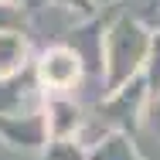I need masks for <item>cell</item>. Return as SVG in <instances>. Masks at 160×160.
Here are the masks:
<instances>
[{
  "mask_svg": "<svg viewBox=\"0 0 160 160\" xmlns=\"http://www.w3.org/2000/svg\"><path fill=\"white\" fill-rule=\"evenodd\" d=\"M89 160H147V157L140 153L133 133H119V129H112V133H106L99 143L89 147Z\"/></svg>",
  "mask_w": 160,
  "mask_h": 160,
  "instance_id": "obj_7",
  "label": "cell"
},
{
  "mask_svg": "<svg viewBox=\"0 0 160 160\" xmlns=\"http://www.w3.org/2000/svg\"><path fill=\"white\" fill-rule=\"evenodd\" d=\"M0 143L17 153H44L51 143L44 109H10L0 112Z\"/></svg>",
  "mask_w": 160,
  "mask_h": 160,
  "instance_id": "obj_4",
  "label": "cell"
},
{
  "mask_svg": "<svg viewBox=\"0 0 160 160\" xmlns=\"http://www.w3.org/2000/svg\"><path fill=\"white\" fill-rule=\"evenodd\" d=\"M34 72H38V85L44 89V96H68L82 82L85 62L78 58L72 44H51L38 55Z\"/></svg>",
  "mask_w": 160,
  "mask_h": 160,
  "instance_id": "obj_3",
  "label": "cell"
},
{
  "mask_svg": "<svg viewBox=\"0 0 160 160\" xmlns=\"http://www.w3.org/2000/svg\"><path fill=\"white\" fill-rule=\"evenodd\" d=\"M44 119L51 140H78L89 116H82V106L72 96H44Z\"/></svg>",
  "mask_w": 160,
  "mask_h": 160,
  "instance_id": "obj_5",
  "label": "cell"
},
{
  "mask_svg": "<svg viewBox=\"0 0 160 160\" xmlns=\"http://www.w3.org/2000/svg\"><path fill=\"white\" fill-rule=\"evenodd\" d=\"M92 3H96V10H99V7H116L119 0H92Z\"/></svg>",
  "mask_w": 160,
  "mask_h": 160,
  "instance_id": "obj_14",
  "label": "cell"
},
{
  "mask_svg": "<svg viewBox=\"0 0 160 160\" xmlns=\"http://www.w3.org/2000/svg\"><path fill=\"white\" fill-rule=\"evenodd\" d=\"M143 78H147L150 99H153V96H160V31H153V38H150V55H147Z\"/></svg>",
  "mask_w": 160,
  "mask_h": 160,
  "instance_id": "obj_9",
  "label": "cell"
},
{
  "mask_svg": "<svg viewBox=\"0 0 160 160\" xmlns=\"http://www.w3.org/2000/svg\"><path fill=\"white\" fill-rule=\"evenodd\" d=\"M65 14H72L75 21H92L96 17V3L92 0H55Z\"/></svg>",
  "mask_w": 160,
  "mask_h": 160,
  "instance_id": "obj_10",
  "label": "cell"
},
{
  "mask_svg": "<svg viewBox=\"0 0 160 160\" xmlns=\"http://www.w3.org/2000/svg\"><path fill=\"white\" fill-rule=\"evenodd\" d=\"M21 3H24V0H0L3 10H21Z\"/></svg>",
  "mask_w": 160,
  "mask_h": 160,
  "instance_id": "obj_13",
  "label": "cell"
},
{
  "mask_svg": "<svg viewBox=\"0 0 160 160\" xmlns=\"http://www.w3.org/2000/svg\"><path fill=\"white\" fill-rule=\"evenodd\" d=\"M150 38L153 31L129 14H119L116 21L106 24V38H102V85L106 89L102 96L133 82L136 75H143L147 55H150Z\"/></svg>",
  "mask_w": 160,
  "mask_h": 160,
  "instance_id": "obj_1",
  "label": "cell"
},
{
  "mask_svg": "<svg viewBox=\"0 0 160 160\" xmlns=\"http://www.w3.org/2000/svg\"><path fill=\"white\" fill-rule=\"evenodd\" d=\"M143 126H147V129H150V133L160 140V96L150 99V106H147V116H143Z\"/></svg>",
  "mask_w": 160,
  "mask_h": 160,
  "instance_id": "obj_11",
  "label": "cell"
},
{
  "mask_svg": "<svg viewBox=\"0 0 160 160\" xmlns=\"http://www.w3.org/2000/svg\"><path fill=\"white\" fill-rule=\"evenodd\" d=\"M31 62V38L24 28H0V85L17 78Z\"/></svg>",
  "mask_w": 160,
  "mask_h": 160,
  "instance_id": "obj_6",
  "label": "cell"
},
{
  "mask_svg": "<svg viewBox=\"0 0 160 160\" xmlns=\"http://www.w3.org/2000/svg\"><path fill=\"white\" fill-rule=\"evenodd\" d=\"M41 157L44 160H89V150L78 140H51Z\"/></svg>",
  "mask_w": 160,
  "mask_h": 160,
  "instance_id": "obj_8",
  "label": "cell"
},
{
  "mask_svg": "<svg viewBox=\"0 0 160 160\" xmlns=\"http://www.w3.org/2000/svg\"><path fill=\"white\" fill-rule=\"evenodd\" d=\"M147 106H150V89H147V78L136 75L133 82L106 92L102 102L96 106V119L109 129H119V133H133L136 126H143V116H147Z\"/></svg>",
  "mask_w": 160,
  "mask_h": 160,
  "instance_id": "obj_2",
  "label": "cell"
},
{
  "mask_svg": "<svg viewBox=\"0 0 160 160\" xmlns=\"http://www.w3.org/2000/svg\"><path fill=\"white\" fill-rule=\"evenodd\" d=\"M21 7H24V10H41V7H48V0H24Z\"/></svg>",
  "mask_w": 160,
  "mask_h": 160,
  "instance_id": "obj_12",
  "label": "cell"
}]
</instances>
